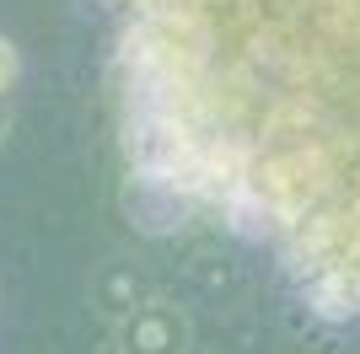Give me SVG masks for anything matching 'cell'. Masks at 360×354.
Listing matches in <instances>:
<instances>
[{
    "mask_svg": "<svg viewBox=\"0 0 360 354\" xmlns=\"http://www.w3.org/2000/svg\"><path fill=\"white\" fill-rule=\"evenodd\" d=\"M135 188L360 322V0H108Z\"/></svg>",
    "mask_w": 360,
    "mask_h": 354,
    "instance_id": "1",
    "label": "cell"
},
{
    "mask_svg": "<svg viewBox=\"0 0 360 354\" xmlns=\"http://www.w3.org/2000/svg\"><path fill=\"white\" fill-rule=\"evenodd\" d=\"M188 317L183 306L162 301V295H150L140 301L124 322H113V349L119 354H188Z\"/></svg>",
    "mask_w": 360,
    "mask_h": 354,
    "instance_id": "2",
    "label": "cell"
},
{
    "mask_svg": "<svg viewBox=\"0 0 360 354\" xmlns=\"http://www.w3.org/2000/svg\"><path fill=\"white\" fill-rule=\"evenodd\" d=\"M140 301H150V290H146V274L135 263H103L91 274V306L103 311L108 322H124Z\"/></svg>",
    "mask_w": 360,
    "mask_h": 354,
    "instance_id": "3",
    "label": "cell"
},
{
    "mask_svg": "<svg viewBox=\"0 0 360 354\" xmlns=\"http://www.w3.org/2000/svg\"><path fill=\"white\" fill-rule=\"evenodd\" d=\"M16 75H22V54H16V44L0 32V97H11Z\"/></svg>",
    "mask_w": 360,
    "mask_h": 354,
    "instance_id": "4",
    "label": "cell"
},
{
    "mask_svg": "<svg viewBox=\"0 0 360 354\" xmlns=\"http://www.w3.org/2000/svg\"><path fill=\"white\" fill-rule=\"evenodd\" d=\"M6 129H11V97H0V140H6Z\"/></svg>",
    "mask_w": 360,
    "mask_h": 354,
    "instance_id": "5",
    "label": "cell"
}]
</instances>
